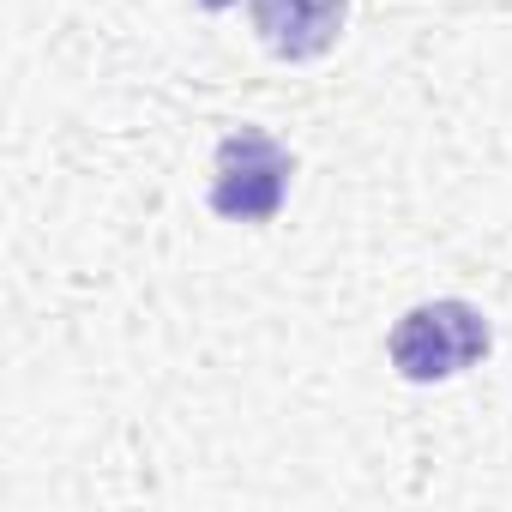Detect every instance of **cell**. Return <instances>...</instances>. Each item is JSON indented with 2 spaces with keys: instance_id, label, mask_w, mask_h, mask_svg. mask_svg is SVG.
I'll return each mask as SVG.
<instances>
[{
  "instance_id": "7a4b0ae2",
  "label": "cell",
  "mask_w": 512,
  "mask_h": 512,
  "mask_svg": "<svg viewBox=\"0 0 512 512\" xmlns=\"http://www.w3.org/2000/svg\"><path fill=\"white\" fill-rule=\"evenodd\" d=\"M290 151L260 133V127H241L217 145V175H211V211L235 217V223H266L278 217L284 193H290Z\"/></svg>"
},
{
  "instance_id": "3957f363",
  "label": "cell",
  "mask_w": 512,
  "mask_h": 512,
  "mask_svg": "<svg viewBox=\"0 0 512 512\" xmlns=\"http://www.w3.org/2000/svg\"><path fill=\"white\" fill-rule=\"evenodd\" d=\"M253 25L284 61H314L344 31V0H253Z\"/></svg>"
},
{
  "instance_id": "6da1fadb",
  "label": "cell",
  "mask_w": 512,
  "mask_h": 512,
  "mask_svg": "<svg viewBox=\"0 0 512 512\" xmlns=\"http://www.w3.org/2000/svg\"><path fill=\"white\" fill-rule=\"evenodd\" d=\"M386 350L404 380H446L488 356V320L470 302H422L392 326Z\"/></svg>"
}]
</instances>
